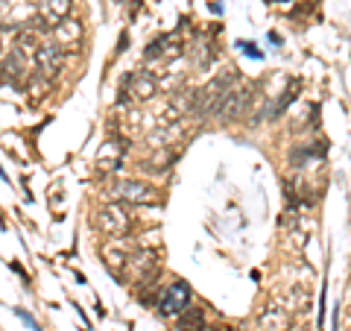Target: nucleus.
Returning a JSON list of instances; mask_svg holds the SVG:
<instances>
[{"label": "nucleus", "instance_id": "nucleus-1", "mask_svg": "<svg viewBox=\"0 0 351 331\" xmlns=\"http://www.w3.org/2000/svg\"><path fill=\"white\" fill-rule=\"evenodd\" d=\"M237 80L234 76V71H228L226 76H214L211 82H208L202 91H196L193 94V106H191V112L193 115H214V109H217V103L223 100V94L232 88V82Z\"/></svg>", "mask_w": 351, "mask_h": 331}, {"label": "nucleus", "instance_id": "nucleus-2", "mask_svg": "<svg viewBox=\"0 0 351 331\" xmlns=\"http://www.w3.org/2000/svg\"><path fill=\"white\" fill-rule=\"evenodd\" d=\"M129 275L135 282V288H147V284L156 282V275L161 270V261H158V249H138L135 255H129Z\"/></svg>", "mask_w": 351, "mask_h": 331}, {"label": "nucleus", "instance_id": "nucleus-3", "mask_svg": "<svg viewBox=\"0 0 351 331\" xmlns=\"http://www.w3.org/2000/svg\"><path fill=\"white\" fill-rule=\"evenodd\" d=\"M114 196L120 203H126V205H156V203H161V196H158L156 187L147 185V182H141V179L117 182L114 185Z\"/></svg>", "mask_w": 351, "mask_h": 331}, {"label": "nucleus", "instance_id": "nucleus-4", "mask_svg": "<svg viewBox=\"0 0 351 331\" xmlns=\"http://www.w3.org/2000/svg\"><path fill=\"white\" fill-rule=\"evenodd\" d=\"M94 220H97V229H100L106 238H112V240L126 238L129 229H132V220L120 205H103Z\"/></svg>", "mask_w": 351, "mask_h": 331}, {"label": "nucleus", "instance_id": "nucleus-5", "mask_svg": "<svg viewBox=\"0 0 351 331\" xmlns=\"http://www.w3.org/2000/svg\"><path fill=\"white\" fill-rule=\"evenodd\" d=\"M191 288L184 282H173L167 290L161 293V299H158V314L161 317H179L184 308L191 305Z\"/></svg>", "mask_w": 351, "mask_h": 331}, {"label": "nucleus", "instance_id": "nucleus-6", "mask_svg": "<svg viewBox=\"0 0 351 331\" xmlns=\"http://www.w3.org/2000/svg\"><path fill=\"white\" fill-rule=\"evenodd\" d=\"M53 36H56V47H59L62 53H76V50L82 47V36H85L82 21L64 18L62 24L53 27Z\"/></svg>", "mask_w": 351, "mask_h": 331}, {"label": "nucleus", "instance_id": "nucleus-7", "mask_svg": "<svg viewBox=\"0 0 351 331\" xmlns=\"http://www.w3.org/2000/svg\"><path fill=\"white\" fill-rule=\"evenodd\" d=\"M246 106H249V91L246 88H228V91L223 94V100L217 103L214 115L219 120H237L240 115L246 112Z\"/></svg>", "mask_w": 351, "mask_h": 331}, {"label": "nucleus", "instance_id": "nucleus-8", "mask_svg": "<svg viewBox=\"0 0 351 331\" xmlns=\"http://www.w3.org/2000/svg\"><path fill=\"white\" fill-rule=\"evenodd\" d=\"M126 85H129V97H132V100H138V103H147V100H152V97H156V91H158L156 76L147 73V71L132 73L129 80H126Z\"/></svg>", "mask_w": 351, "mask_h": 331}, {"label": "nucleus", "instance_id": "nucleus-9", "mask_svg": "<svg viewBox=\"0 0 351 331\" xmlns=\"http://www.w3.org/2000/svg\"><path fill=\"white\" fill-rule=\"evenodd\" d=\"M100 255H103L106 270L112 273L114 279L123 282L126 279V267H129V252L123 249V244H106Z\"/></svg>", "mask_w": 351, "mask_h": 331}, {"label": "nucleus", "instance_id": "nucleus-10", "mask_svg": "<svg viewBox=\"0 0 351 331\" xmlns=\"http://www.w3.org/2000/svg\"><path fill=\"white\" fill-rule=\"evenodd\" d=\"M36 68L41 76H47V80H56L62 73V50L53 47V44H44L36 56Z\"/></svg>", "mask_w": 351, "mask_h": 331}, {"label": "nucleus", "instance_id": "nucleus-11", "mask_svg": "<svg viewBox=\"0 0 351 331\" xmlns=\"http://www.w3.org/2000/svg\"><path fill=\"white\" fill-rule=\"evenodd\" d=\"M71 18V0H38V21L41 24H62Z\"/></svg>", "mask_w": 351, "mask_h": 331}, {"label": "nucleus", "instance_id": "nucleus-12", "mask_svg": "<svg viewBox=\"0 0 351 331\" xmlns=\"http://www.w3.org/2000/svg\"><path fill=\"white\" fill-rule=\"evenodd\" d=\"M41 47H44V44H41V36L36 30H18L15 32V53L21 59H32V62H36Z\"/></svg>", "mask_w": 351, "mask_h": 331}, {"label": "nucleus", "instance_id": "nucleus-13", "mask_svg": "<svg viewBox=\"0 0 351 331\" xmlns=\"http://www.w3.org/2000/svg\"><path fill=\"white\" fill-rule=\"evenodd\" d=\"M123 141H108V144L100 150V156H97V168L103 173H112L120 168V161H123Z\"/></svg>", "mask_w": 351, "mask_h": 331}, {"label": "nucleus", "instance_id": "nucleus-14", "mask_svg": "<svg viewBox=\"0 0 351 331\" xmlns=\"http://www.w3.org/2000/svg\"><path fill=\"white\" fill-rule=\"evenodd\" d=\"M0 82H12V85L24 82V59L15 50L0 59Z\"/></svg>", "mask_w": 351, "mask_h": 331}, {"label": "nucleus", "instance_id": "nucleus-15", "mask_svg": "<svg viewBox=\"0 0 351 331\" xmlns=\"http://www.w3.org/2000/svg\"><path fill=\"white\" fill-rule=\"evenodd\" d=\"M261 328L263 331H290V317L281 308H267L261 314Z\"/></svg>", "mask_w": 351, "mask_h": 331}, {"label": "nucleus", "instance_id": "nucleus-16", "mask_svg": "<svg viewBox=\"0 0 351 331\" xmlns=\"http://www.w3.org/2000/svg\"><path fill=\"white\" fill-rule=\"evenodd\" d=\"M170 53H179L176 36H161V38L147 44V59H164V56H170Z\"/></svg>", "mask_w": 351, "mask_h": 331}, {"label": "nucleus", "instance_id": "nucleus-17", "mask_svg": "<svg viewBox=\"0 0 351 331\" xmlns=\"http://www.w3.org/2000/svg\"><path fill=\"white\" fill-rule=\"evenodd\" d=\"M176 323H179L182 331H202V308H184V311L176 317Z\"/></svg>", "mask_w": 351, "mask_h": 331}, {"label": "nucleus", "instance_id": "nucleus-18", "mask_svg": "<svg viewBox=\"0 0 351 331\" xmlns=\"http://www.w3.org/2000/svg\"><path fill=\"white\" fill-rule=\"evenodd\" d=\"M299 88H302V82L299 80H295L290 88H287V91H284L281 97H278V100H276V106H272L269 109V117H281V112H284V109H287L290 106V100H293V97H295V91H299Z\"/></svg>", "mask_w": 351, "mask_h": 331}, {"label": "nucleus", "instance_id": "nucleus-19", "mask_svg": "<svg viewBox=\"0 0 351 331\" xmlns=\"http://www.w3.org/2000/svg\"><path fill=\"white\" fill-rule=\"evenodd\" d=\"M237 47H240V50H243V53H246V56H252V59H261V50H258V44H252V41H240V44H237Z\"/></svg>", "mask_w": 351, "mask_h": 331}, {"label": "nucleus", "instance_id": "nucleus-20", "mask_svg": "<svg viewBox=\"0 0 351 331\" xmlns=\"http://www.w3.org/2000/svg\"><path fill=\"white\" fill-rule=\"evenodd\" d=\"M0 50H3V44H0Z\"/></svg>", "mask_w": 351, "mask_h": 331}]
</instances>
